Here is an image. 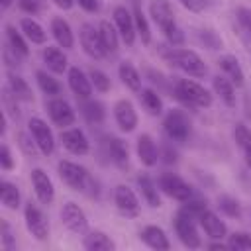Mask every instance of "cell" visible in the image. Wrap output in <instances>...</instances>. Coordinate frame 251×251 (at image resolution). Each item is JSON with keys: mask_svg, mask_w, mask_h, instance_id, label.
<instances>
[{"mask_svg": "<svg viewBox=\"0 0 251 251\" xmlns=\"http://www.w3.org/2000/svg\"><path fill=\"white\" fill-rule=\"evenodd\" d=\"M218 67L222 69L224 76H227L235 84V88H241L245 84V73H243V69H241V65H239L235 55H222L218 59Z\"/></svg>", "mask_w": 251, "mask_h": 251, "instance_id": "obj_24", "label": "cell"}, {"mask_svg": "<svg viewBox=\"0 0 251 251\" xmlns=\"http://www.w3.org/2000/svg\"><path fill=\"white\" fill-rule=\"evenodd\" d=\"M106 149H108V157L118 165V167H126L129 161V151L126 141H122L120 137H108L106 139Z\"/></svg>", "mask_w": 251, "mask_h": 251, "instance_id": "obj_32", "label": "cell"}, {"mask_svg": "<svg viewBox=\"0 0 251 251\" xmlns=\"http://www.w3.org/2000/svg\"><path fill=\"white\" fill-rule=\"evenodd\" d=\"M208 249H229V245L227 243H222V239H216L214 243L208 245Z\"/></svg>", "mask_w": 251, "mask_h": 251, "instance_id": "obj_54", "label": "cell"}, {"mask_svg": "<svg viewBox=\"0 0 251 251\" xmlns=\"http://www.w3.org/2000/svg\"><path fill=\"white\" fill-rule=\"evenodd\" d=\"M163 35L167 37V41H169L173 47H175V45H180V43L184 41V33L180 31V27H178L176 24H175V25H171L169 29H165V31H163Z\"/></svg>", "mask_w": 251, "mask_h": 251, "instance_id": "obj_47", "label": "cell"}, {"mask_svg": "<svg viewBox=\"0 0 251 251\" xmlns=\"http://www.w3.org/2000/svg\"><path fill=\"white\" fill-rule=\"evenodd\" d=\"M118 75H120L122 82H124L129 90H133V92H139V90H141V75H139V71L131 65V61H122L120 67H118Z\"/></svg>", "mask_w": 251, "mask_h": 251, "instance_id": "obj_33", "label": "cell"}, {"mask_svg": "<svg viewBox=\"0 0 251 251\" xmlns=\"http://www.w3.org/2000/svg\"><path fill=\"white\" fill-rule=\"evenodd\" d=\"M98 33H100V41H102V47H104L106 55L116 53L118 45H120V33L116 29V25L110 24L108 20H102L98 24Z\"/></svg>", "mask_w": 251, "mask_h": 251, "instance_id": "obj_27", "label": "cell"}, {"mask_svg": "<svg viewBox=\"0 0 251 251\" xmlns=\"http://www.w3.org/2000/svg\"><path fill=\"white\" fill-rule=\"evenodd\" d=\"M31 186H33V192L37 196V200L43 204V206H49L53 200H55V184L51 180V176L43 171V169H33L31 175Z\"/></svg>", "mask_w": 251, "mask_h": 251, "instance_id": "obj_14", "label": "cell"}, {"mask_svg": "<svg viewBox=\"0 0 251 251\" xmlns=\"http://www.w3.org/2000/svg\"><path fill=\"white\" fill-rule=\"evenodd\" d=\"M198 39L208 47V49H218L222 45V39L212 31V29H200L198 31Z\"/></svg>", "mask_w": 251, "mask_h": 251, "instance_id": "obj_45", "label": "cell"}, {"mask_svg": "<svg viewBox=\"0 0 251 251\" xmlns=\"http://www.w3.org/2000/svg\"><path fill=\"white\" fill-rule=\"evenodd\" d=\"M59 141L69 153L78 155V157L90 151V141L80 127H63L59 133Z\"/></svg>", "mask_w": 251, "mask_h": 251, "instance_id": "obj_11", "label": "cell"}, {"mask_svg": "<svg viewBox=\"0 0 251 251\" xmlns=\"http://www.w3.org/2000/svg\"><path fill=\"white\" fill-rule=\"evenodd\" d=\"M159 157H163V161H165L167 165L176 163V151H175L171 145H165V147H163V153H159Z\"/></svg>", "mask_w": 251, "mask_h": 251, "instance_id": "obj_51", "label": "cell"}, {"mask_svg": "<svg viewBox=\"0 0 251 251\" xmlns=\"http://www.w3.org/2000/svg\"><path fill=\"white\" fill-rule=\"evenodd\" d=\"M112 20H114V25L120 33V39L129 47L135 43V37H137V31H135V22H133V14L126 8V6H116L114 12H112Z\"/></svg>", "mask_w": 251, "mask_h": 251, "instance_id": "obj_9", "label": "cell"}, {"mask_svg": "<svg viewBox=\"0 0 251 251\" xmlns=\"http://www.w3.org/2000/svg\"><path fill=\"white\" fill-rule=\"evenodd\" d=\"M139 102L143 106V110L149 116H159L163 114V100L161 96L153 90V88H141L139 90Z\"/></svg>", "mask_w": 251, "mask_h": 251, "instance_id": "obj_34", "label": "cell"}, {"mask_svg": "<svg viewBox=\"0 0 251 251\" xmlns=\"http://www.w3.org/2000/svg\"><path fill=\"white\" fill-rule=\"evenodd\" d=\"M57 173H59L61 180L73 190H84L86 184L90 182L88 171L82 165H78L75 161H69V159H63V161L57 163Z\"/></svg>", "mask_w": 251, "mask_h": 251, "instance_id": "obj_4", "label": "cell"}, {"mask_svg": "<svg viewBox=\"0 0 251 251\" xmlns=\"http://www.w3.org/2000/svg\"><path fill=\"white\" fill-rule=\"evenodd\" d=\"M10 4H12V0H0V8H2V12H6V10L10 8Z\"/></svg>", "mask_w": 251, "mask_h": 251, "instance_id": "obj_56", "label": "cell"}, {"mask_svg": "<svg viewBox=\"0 0 251 251\" xmlns=\"http://www.w3.org/2000/svg\"><path fill=\"white\" fill-rule=\"evenodd\" d=\"M235 20H237L239 29L251 39V8L239 6V8L235 10Z\"/></svg>", "mask_w": 251, "mask_h": 251, "instance_id": "obj_42", "label": "cell"}, {"mask_svg": "<svg viewBox=\"0 0 251 251\" xmlns=\"http://www.w3.org/2000/svg\"><path fill=\"white\" fill-rule=\"evenodd\" d=\"M35 78H37V84H39V88H41L43 94H47V96H51V98H55V96L61 94V84H59V80L53 78L47 71H37V73H35Z\"/></svg>", "mask_w": 251, "mask_h": 251, "instance_id": "obj_38", "label": "cell"}, {"mask_svg": "<svg viewBox=\"0 0 251 251\" xmlns=\"http://www.w3.org/2000/svg\"><path fill=\"white\" fill-rule=\"evenodd\" d=\"M8 90L16 100H22V102H31L33 100V92H31L29 84L25 82V78H22L16 73L8 75Z\"/></svg>", "mask_w": 251, "mask_h": 251, "instance_id": "obj_31", "label": "cell"}, {"mask_svg": "<svg viewBox=\"0 0 251 251\" xmlns=\"http://www.w3.org/2000/svg\"><path fill=\"white\" fill-rule=\"evenodd\" d=\"M24 218H25L27 231L37 241H45L49 237V220L45 218L43 210L35 202H31V200L25 202V206H24Z\"/></svg>", "mask_w": 251, "mask_h": 251, "instance_id": "obj_5", "label": "cell"}, {"mask_svg": "<svg viewBox=\"0 0 251 251\" xmlns=\"http://www.w3.org/2000/svg\"><path fill=\"white\" fill-rule=\"evenodd\" d=\"M0 243H2L4 249H12V245H14V235H12V231H10L8 222H4V220H2V224H0Z\"/></svg>", "mask_w": 251, "mask_h": 251, "instance_id": "obj_49", "label": "cell"}, {"mask_svg": "<svg viewBox=\"0 0 251 251\" xmlns=\"http://www.w3.org/2000/svg\"><path fill=\"white\" fill-rule=\"evenodd\" d=\"M67 80H69V88L73 90V94L76 96V100H86L90 98L92 94V82H90V76L78 69V67H71L67 71Z\"/></svg>", "mask_w": 251, "mask_h": 251, "instance_id": "obj_16", "label": "cell"}, {"mask_svg": "<svg viewBox=\"0 0 251 251\" xmlns=\"http://www.w3.org/2000/svg\"><path fill=\"white\" fill-rule=\"evenodd\" d=\"M78 39H80L82 51H84L88 57H92V59H102V57L106 55V51H104V47H102V41H100L98 27H94V24L84 22V24L80 25Z\"/></svg>", "mask_w": 251, "mask_h": 251, "instance_id": "obj_12", "label": "cell"}, {"mask_svg": "<svg viewBox=\"0 0 251 251\" xmlns=\"http://www.w3.org/2000/svg\"><path fill=\"white\" fill-rule=\"evenodd\" d=\"M18 145H20V149H22L25 155H29V157H35V153L39 151V147H37L35 139L31 137V133H25V131H20V133H18Z\"/></svg>", "mask_w": 251, "mask_h": 251, "instance_id": "obj_44", "label": "cell"}, {"mask_svg": "<svg viewBox=\"0 0 251 251\" xmlns=\"http://www.w3.org/2000/svg\"><path fill=\"white\" fill-rule=\"evenodd\" d=\"M131 14H133V22H135V31H137L141 43L143 45H149L151 43V27H149V22H147L143 10L139 8V4L133 6V12Z\"/></svg>", "mask_w": 251, "mask_h": 251, "instance_id": "obj_37", "label": "cell"}, {"mask_svg": "<svg viewBox=\"0 0 251 251\" xmlns=\"http://www.w3.org/2000/svg\"><path fill=\"white\" fill-rule=\"evenodd\" d=\"M137 186H139V192L143 196V200L151 206V208H159L161 206V196H159V188L157 184L153 182V178L149 175H139L137 176Z\"/></svg>", "mask_w": 251, "mask_h": 251, "instance_id": "obj_29", "label": "cell"}, {"mask_svg": "<svg viewBox=\"0 0 251 251\" xmlns=\"http://www.w3.org/2000/svg\"><path fill=\"white\" fill-rule=\"evenodd\" d=\"M133 2H135V4H137V2H139V0H133Z\"/></svg>", "mask_w": 251, "mask_h": 251, "instance_id": "obj_57", "label": "cell"}, {"mask_svg": "<svg viewBox=\"0 0 251 251\" xmlns=\"http://www.w3.org/2000/svg\"><path fill=\"white\" fill-rule=\"evenodd\" d=\"M47 114H49L51 122L59 127H71L76 120V114H75L73 106L65 98H59V96H55L47 102Z\"/></svg>", "mask_w": 251, "mask_h": 251, "instance_id": "obj_13", "label": "cell"}, {"mask_svg": "<svg viewBox=\"0 0 251 251\" xmlns=\"http://www.w3.org/2000/svg\"><path fill=\"white\" fill-rule=\"evenodd\" d=\"M139 239H141L147 247L157 249V251H167V249H171V241H169L165 229L159 227V226H145V227L139 231Z\"/></svg>", "mask_w": 251, "mask_h": 251, "instance_id": "obj_23", "label": "cell"}, {"mask_svg": "<svg viewBox=\"0 0 251 251\" xmlns=\"http://www.w3.org/2000/svg\"><path fill=\"white\" fill-rule=\"evenodd\" d=\"M0 167L4 171H12L14 169V159H12V151L6 143L0 145Z\"/></svg>", "mask_w": 251, "mask_h": 251, "instance_id": "obj_48", "label": "cell"}, {"mask_svg": "<svg viewBox=\"0 0 251 251\" xmlns=\"http://www.w3.org/2000/svg\"><path fill=\"white\" fill-rule=\"evenodd\" d=\"M233 139L245 151L247 147H251V129L245 124H235V127H233Z\"/></svg>", "mask_w": 251, "mask_h": 251, "instance_id": "obj_43", "label": "cell"}, {"mask_svg": "<svg viewBox=\"0 0 251 251\" xmlns=\"http://www.w3.org/2000/svg\"><path fill=\"white\" fill-rule=\"evenodd\" d=\"M61 220L65 224V227L76 235L86 233L88 229V218L84 214V210L76 204V202H65L61 208Z\"/></svg>", "mask_w": 251, "mask_h": 251, "instance_id": "obj_10", "label": "cell"}, {"mask_svg": "<svg viewBox=\"0 0 251 251\" xmlns=\"http://www.w3.org/2000/svg\"><path fill=\"white\" fill-rule=\"evenodd\" d=\"M159 190L163 194H167L173 200L178 202H186L188 198H192V188L186 180H182L178 175L175 173H163L159 176Z\"/></svg>", "mask_w": 251, "mask_h": 251, "instance_id": "obj_7", "label": "cell"}, {"mask_svg": "<svg viewBox=\"0 0 251 251\" xmlns=\"http://www.w3.org/2000/svg\"><path fill=\"white\" fill-rule=\"evenodd\" d=\"M212 88H214V92L220 96V100L226 104V106H229V108H233L235 104H237V98H235V84L227 78V76H214L212 78Z\"/></svg>", "mask_w": 251, "mask_h": 251, "instance_id": "obj_26", "label": "cell"}, {"mask_svg": "<svg viewBox=\"0 0 251 251\" xmlns=\"http://www.w3.org/2000/svg\"><path fill=\"white\" fill-rule=\"evenodd\" d=\"M227 245H229V249H235V251L251 249V233H247V231H235V233L227 235Z\"/></svg>", "mask_w": 251, "mask_h": 251, "instance_id": "obj_40", "label": "cell"}, {"mask_svg": "<svg viewBox=\"0 0 251 251\" xmlns=\"http://www.w3.org/2000/svg\"><path fill=\"white\" fill-rule=\"evenodd\" d=\"M0 202H2V206L8 208V210H18V208H20V202H22L20 188H18L14 182L2 180V182H0Z\"/></svg>", "mask_w": 251, "mask_h": 251, "instance_id": "obj_35", "label": "cell"}, {"mask_svg": "<svg viewBox=\"0 0 251 251\" xmlns=\"http://www.w3.org/2000/svg\"><path fill=\"white\" fill-rule=\"evenodd\" d=\"M135 151H137V157L141 161V165L145 167H155L157 161H159V149L153 141V137L149 133H141L137 137V143H135Z\"/></svg>", "mask_w": 251, "mask_h": 251, "instance_id": "obj_22", "label": "cell"}, {"mask_svg": "<svg viewBox=\"0 0 251 251\" xmlns=\"http://www.w3.org/2000/svg\"><path fill=\"white\" fill-rule=\"evenodd\" d=\"M76 4H78L84 12H90V14H94V12L100 10V2H98V0H76Z\"/></svg>", "mask_w": 251, "mask_h": 251, "instance_id": "obj_52", "label": "cell"}, {"mask_svg": "<svg viewBox=\"0 0 251 251\" xmlns=\"http://www.w3.org/2000/svg\"><path fill=\"white\" fill-rule=\"evenodd\" d=\"M186 10H190V12H204V10H208L210 6H214L216 4V0H178Z\"/></svg>", "mask_w": 251, "mask_h": 251, "instance_id": "obj_46", "label": "cell"}, {"mask_svg": "<svg viewBox=\"0 0 251 251\" xmlns=\"http://www.w3.org/2000/svg\"><path fill=\"white\" fill-rule=\"evenodd\" d=\"M149 16L151 20L161 27V31L169 29L171 25H175V12L169 0H151L149 2Z\"/></svg>", "mask_w": 251, "mask_h": 251, "instance_id": "obj_19", "label": "cell"}, {"mask_svg": "<svg viewBox=\"0 0 251 251\" xmlns=\"http://www.w3.org/2000/svg\"><path fill=\"white\" fill-rule=\"evenodd\" d=\"M41 57H43V63L47 65V69L51 73L63 75V73L69 71V59H67V55L63 53V49L59 45H47V47H43Z\"/></svg>", "mask_w": 251, "mask_h": 251, "instance_id": "obj_21", "label": "cell"}, {"mask_svg": "<svg viewBox=\"0 0 251 251\" xmlns=\"http://www.w3.org/2000/svg\"><path fill=\"white\" fill-rule=\"evenodd\" d=\"M88 76H90V82H92V86H94V90H98V92H108L110 88H112V82H110V76L104 73V71H100V69H90L88 71Z\"/></svg>", "mask_w": 251, "mask_h": 251, "instance_id": "obj_39", "label": "cell"}, {"mask_svg": "<svg viewBox=\"0 0 251 251\" xmlns=\"http://www.w3.org/2000/svg\"><path fill=\"white\" fill-rule=\"evenodd\" d=\"M27 131H29L31 137L35 139V143H37V147H39V153L51 155V153L55 151V135H53V131H51V127L47 126L45 120H41V118H37V116L29 118V122H27Z\"/></svg>", "mask_w": 251, "mask_h": 251, "instance_id": "obj_8", "label": "cell"}, {"mask_svg": "<svg viewBox=\"0 0 251 251\" xmlns=\"http://www.w3.org/2000/svg\"><path fill=\"white\" fill-rule=\"evenodd\" d=\"M196 224H198V220L194 216H190L188 212H184L182 208L175 216V231H176L180 243L184 247H188V249H198L202 245V239L198 235Z\"/></svg>", "mask_w": 251, "mask_h": 251, "instance_id": "obj_3", "label": "cell"}, {"mask_svg": "<svg viewBox=\"0 0 251 251\" xmlns=\"http://www.w3.org/2000/svg\"><path fill=\"white\" fill-rule=\"evenodd\" d=\"M198 224H200V227L204 229V233L210 239H224V237H227V226H226V222L220 220V216L216 212L208 210V208L200 214Z\"/></svg>", "mask_w": 251, "mask_h": 251, "instance_id": "obj_18", "label": "cell"}, {"mask_svg": "<svg viewBox=\"0 0 251 251\" xmlns=\"http://www.w3.org/2000/svg\"><path fill=\"white\" fill-rule=\"evenodd\" d=\"M6 39H8V47H10L16 55H22V57H27V55H29L27 39H25V35L22 33V29L18 31L14 25H6Z\"/></svg>", "mask_w": 251, "mask_h": 251, "instance_id": "obj_36", "label": "cell"}, {"mask_svg": "<svg viewBox=\"0 0 251 251\" xmlns=\"http://www.w3.org/2000/svg\"><path fill=\"white\" fill-rule=\"evenodd\" d=\"M75 2H76V0H53V4H55L57 8H61V10H71V8L75 6Z\"/></svg>", "mask_w": 251, "mask_h": 251, "instance_id": "obj_53", "label": "cell"}, {"mask_svg": "<svg viewBox=\"0 0 251 251\" xmlns=\"http://www.w3.org/2000/svg\"><path fill=\"white\" fill-rule=\"evenodd\" d=\"M20 29H22V33L25 35L27 41H31V43H35V45H45V43H47V31H45V27H43L37 20L29 18V16L22 18V20H20Z\"/></svg>", "mask_w": 251, "mask_h": 251, "instance_id": "obj_25", "label": "cell"}, {"mask_svg": "<svg viewBox=\"0 0 251 251\" xmlns=\"http://www.w3.org/2000/svg\"><path fill=\"white\" fill-rule=\"evenodd\" d=\"M82 245L88 251H114L116 249V243L112 241V237L108 233L100 231V229H94V231L86 233L84 239H82Z\"/></svg>", "mask_w": 251, "mask_h": 251, "instance_id": "obj_28", "label": "cell"}, {"mask_svg": "<svg viewBox=\"0 0 251 251\" xmlns=\"http://www.w3.org/2000/svg\"><path fill=\"white\" fill-rule=\"evenodd\" d=\"M173 90H175V98L188 108H210L214 102L212 92L192 78H178Z\"/></svg>", "mask_w": 251, "mask_h": 251, "instance_id": "obj_1", "label": "cell"}, {"mask_svg": "<svg viewBox=\"0 0 251 251\" xmlns=\"http://www.w3.org/2000/svg\"><path fill=\"white\" fill-rule=\"evenodd\" d=\"M49 29H51V35H53V39L57 41L59 47H63V49H73L75 47V33H73V29H71V25L65 18L55 16L49 24Z\"/></svg>", "mask_w": 251, "mask_h": 251, "instance_id": "obj_20", "label": "cell"}, {"mask_svg": "<svg viewBox=\"0 0 251 251\" xmlns=\"http://www.w3.org/2000/svg\"><path fill=\"white\" fill-rule=\"evenodd\" d=\"M165 57H167V61L171 65H175L176 69H180L182 73H186L192 78H202L208 73V67H206L204 59L196 51H192V49L173 47Z\"/></svg>", "mask_w": 251, "mask_h": 251, "instance_id": "obj_2", "label": "cell"}, {"mask_svg": "<svg viewBox=\"0 0 251 251\" xmlns=\"http://www.w3.org/2000/svg\"><path fill=\"white\" fill-rule=\"evenodd\" d=\"M245 163H247V167L251 169V147L245 149Z\"/></svg>", "mask_w": 251, "mask_h": 251, "instance_id": "obj_55", "label": "cell"}, {"mask_svg": "<svg viewBox=\"0 0 251 251\" xmlns=\"http://www.w3.org/2000/svg\"><path fill=\"white\" fill-rule=\"evenodd\" d=\"M18 6L25 12V14H37L41 10V0H18Z\"/></svg>", "mask_w": 251, "mask_h": 251, "instance_id": "obj_50", "label": "cell"}, {"mask_svg": "<svg viewBox=\"0 0 251 251\" xmlns=\"http://www.w3.org/2000/svg\"><path fill=\"white\" fill-rule=\"evenodd\" d=\"M114 118H116V124L120 126V129L126 131V133L133 131L137 122H139L135 106L129 100H126V98H122V100H118L114 104Z\"/></svg>", "mask_w": 251, "mask_h": 251, "instance_id": "obj_17", "label": "cell"}, {"mask_svg": "<svg viewBox=\"0 0 251 251\" xmlns=\"http://www.w3.org/2000/svg\"><path fill=\"white\" fill-rule=\"evenodd\" d=\"M218 206H220V210H222L226 216H229V218H239V216H241V206H239V202H237L235 198H231V196H220V198H218Z\"/></svg>", "mask_w": 251, "mask_h": 251, "instance_id": "obj_41", "label": "cell"}, {"mask_svg": "<svg viewBox=\"0 0 251 251\" xmlns=\"http://www.w3.org/2000/svg\"><path fill=\"white\" fill-rule=\"evenodd\" d=\"M163 129L171 141H186L190 135V120L182 110H169L163 120Z\"/></svg>", "mask_w": 251, "mask_h": 251, "instance_id": "obj_6", "label": "cell"}, {"mask_svg": "<svg viewBox=\"0 0 251 251\" xmlns=\"http://www.w3.org/2000/svg\"><path fill=\"white\" fill-rule=\"evenodd\" d=\"M80 110H82V116L88 124L92 126H98L104 122L106 118V110H104V104L100 100H94V98H86V100H80Z\"/></svg>", "mask_w": 251, "mask_h": 251, "instance_id": "obj_30", "label": "cell"}, {"mask_svg": "<svg viewBox=\"0 0 251 251\" xmlns=\"http://www.w3.org/2000/svg\"><path fill=\"white\" fill-rule=\"evenodd\" d=\"M114 204L124 216H137L139 214V198L127 184H118L114 188Z\"/></svg>", "mask_w": 251, "mask_h": 251, "instance_id": "obj_15", "label": "cell"}]
</instances>
